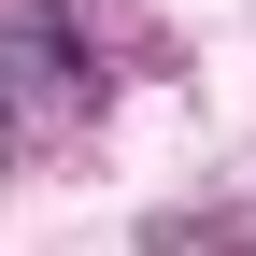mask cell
<instances>
[{"label":"cell","instance_id":"cell-1","mask_svg":"<svg viewBox=\"0 0 256 256\" xmlns=\"http://www.w3.org/2000/svg\"><path fill=\"white\" fill-rule=\"evenodd\" d=\"M0 100H14L28 128H43V114H86V100H100V57H86L72 0H14V14H0Z\"/></svg>","mask_w":256,"mask_h":256},{"label":"cell","instance_id":"cell-2","mask_svg":"<svg viewBox=\"0 0 256 256\" xmlns=\"http://www.w3.org/2000/svg\"><path fill=\"white\" fill-rule=\"evenodd\" d=\"M14 128H28V114H14V100H0V156H14Z\"/></svg>","mask_w":256,"mask_h":256}]
</instances>
